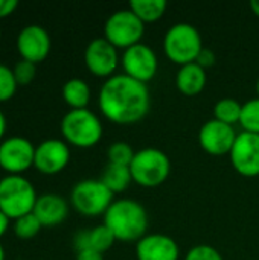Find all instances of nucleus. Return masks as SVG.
Masks as SVG:
<instances>
[{
	"mask_svg": "<svg viewBox=\"0 0 259 260\" xmlns=\"http://www.w3.org/2000/svg\"><path fill=\"white\" fill-rule=\"evenodd\" d=\"M0 40H2V29H0Z\"/></svg>",
	"mask_w": 259,
	"mask_h": 260,
	"instance_id": "obj_38",
	"label": "nucleus"
},
{
	"mask_svg": "<svg viewBox=\"0 0 259 260\" xmlns=\"http://www.w3.org/2000/svg\"><path fill=\"white\" fill-rule=\"evenodd\" d=\"M35 145L21 136H11L0 142V169L6 175H23L34 166Z\"/></svg>",
	"mask_w": 259,
	"mask_h": 260,
	"instance_id": "obj_9",
	"label": "nucleus"
},
{
	"mask_svg": "<svg viewBox=\"0 0 259 260\" xmlns=\"http://www.w3.org/2000/svg\"><path fill=\"white\" fill-rule=\"evenodd\" d=\"M250 8H252L253 14L259 17V0H252V2H250Z\"/></svg>",
	"mask_w": 259,
	"mask_h": 260,
	"instance_id": "obj_35",
	"label": "nucleus"
},
{
	"mask_svg": "<svg viewBox=\"0 0 259 260\" xmlns=\"http://www.w3.org/2000/svg\"><path fill=\"white\" fill-rule=\"evenodd\" d=\"M76 260H104V254L89 248V250L78 251L76 253Z\"/></svg>",
	"mask_w": 259,
	"mask_h": 260,
	"instance_id": "obj_32",
	"label": "nucleus"
},
{
	"mask_svg": "<svg viewBox=\"0 0 259 260\" xmlns=\"http://www.w3.org/2000/svg\"><path fill=\"white\" fill-rule=\"evenodd\" d=\"M137 260H179L180 248L177 242L166 235H145L136 242Z\"/></svg>",
	"mask_w": 259,
	"mask_h": 260,
	"instance_id": "obj_16",
	"label": "nucleus"
},
{
	"mask_svg": "<svg viewBox=\"0 0 259 260\" xmlns=\"http://www.w3.org/2000/svg\"><path fill=\"white\" fill-rule=\"evenodd\" d=\"M98 105L105 119L116 125H134L150 111L148 85L125 73L105 79L99 90Z\"/></svg>",
	"mask_w": 259,
	"mask_h": 260,
	"instance_id": "obj_1",
	"label": "nucleus"
},
{
	"mask_svg": "<svg viewBox=\"0 0 259 260\" xmlns=\"http://www.w3.org/2000/svg\"><path fill=\"white\" fill-rule=\"evenodd\" d=\"M238 133L234 126L223 123L217 119L205 122L198 133V142L203 151L211 155H224L231 154L232 146L237 140Z\"/></svg>",
	"mask_w": 259,
	"mask_h": 260,
	"instance_id": "obj_15",
	"label": "nucleus"
},
{
	"mask_svg": "<svg viewBox=\"0 0 259 260\" xmlns=\"http://www.w3.org/2000/svg\"><path fill=\"white\" fill-rule=\"evenodd\" d=\"M12 72H14V78H15L18 87L29 85V84L35 79L37 64H34V62H31V61H26V59H20V61L12 67Z\"/></svg>",
	"mask_w": 259,
	"mask_h": 260,
	"instance_id": "obj_28",
	"label": "nucleus"
},
{
	"mask_svg": "<svg viewBox=\"0 0 259 260\" xmlns=\"http://www.w3.org/2000/svg\"><path fill=\"white\" fill-rule=\"evenodd\" d=\"M133 148L125 143V142H114L108 146L107 149V158L108 163L111 165H119V166H130L134 157Z\"/></svg>",
	"mask_w": 259,
	"mask_h": 260,
	"instance_id": "obj_26",
	"label": "nucleus"
},
{
	"mask_svg": "<svg viewBox=\"0 0 259 260\" xmlns=\"http://www.w3.org/2000/svg\"><path fill=\"white\" fill-rule=\"evenodd\" d=\"M256 91H258V96H259V78H258V82H256Z\"/></svg>",
	"mask_w": 259,
	"mask_h": 260,
	"instance_id": "obj_37",
	"label": "nucleus"
},
{
	"mask_svg": "<svg viewBox=\"0 0 259 260\" xmlns=\"http://www.w3.org/2000/svg\"><path fill=\"white\" fill-rule=\"evenodd\" d=\"M9 221L11 219L0 210V238H3L6 235V232L9 229Z\"/></svg>",
	"mask_w": 259,
	"mask_h": 260,
	"instance_id": "obj_33",
	"label": "nucleus"
},
{
	"mask_svg": "<svg viewBox=\"0 0 259 260\" xmlns=\"http://www.w3.org/2000/svg\"><path fill=\"white\" fill-rule=\"evenodd\" d=\"M240 125L246 133L259 134V98L250 99L243 104Z\"/></svg>",
	"mask_w": 259,
	"mask_h": 260,
	"instance_id": "obj_24",
	"label": "nucleus"
},
{
	"mask_svg": "<svg viewBox=\"0 0 259 260\" xmlns=\"http://www.w3.org/2000/svg\"><path fill=\"white\" fill-rule=\"evenodd\" d=\"M241 110H243V105L238 101H235L232 98H224V99H220L215 104V107H214V119L234 126L235 123H240Z\"/></svg>",
	"mask_w": 259,
	"mask_h": 260,
	"instance_id": "obj_22",
	"label": "nucleus"
},
{
	"mask_svg": "<svg viewBox=\"0 0 259 260\" xmlns=\"http://www.w3.org/2000/svg\"><path fill=\"white\" fill-rule=\"evenodd\" d=\"M122 69L124 73L139 82H150L159 69V59L156 52L153 50L151 46L137 43L128 49L124 50L122 58Z\"/></svg>",
	"mask_w": 259,
	"mask_h": 260,
	"instance_id": "obj_10",
	"label": "nucleus"
},
{
	"mask_svg": "<svg viewBox=\"0 0 259 260\" xmlns=\"http://www.w3.org/2000/svg\"><path fill=\"white\" fill-rule=\"evenodd\" d=\"M101 181L113 192V193H119L124 192L130 183L133 181L131 178V172H130V166H119V165H111L108 163L102 172Z\"/></svg>",
	"mask_w": 259,
	"mask_h": 260,
	"instance_id": "obj_20",
	"label": "nucleus"
},
{
	"mask_svg": "<svg viewBox=\"0 0 259 260\" xmlns=\"http://www.w3.org/2000/svg\"><path fill=\"white\" fill-rule=\"evenodd\" d=\"M130 172L136 184L153 189L168 180L171 174V160L157 148H143L136 151L130 165Z\"/></svg>",
	"mask_w": 259,
	"mask_h": 260,
	"instance_id": "obj_5",
	"label": "nucleus"
},
{
	"mask_svg": "<svg viewBox=\"0 0 259 260\" xmlns=\"http://www.w3.org/2000/svg\"><path fill=\"white\" fill-rule=\"evenodd\" d=\"M17 88H18V85L14 78L12 69L8 67L6 64L0 62V104L12 99Z\"/></svg>",
	"mask_w": 259,
	"mask_h": 260,
	"instance_id": "obj_27",
	"label": "nucleus"
},
{
	"mask_svg": "<svg viewBox=\"0 0 259 260\" xmlns=\"http://www.w3.org/2000/svg\"><path fill=\"white\" fill-rule=\"evenodd\" d=\"M70 161V148L64 140L47 139L35 146L34 168L43 175H56Z\"/></svg>",
	"mask_w": 259,
	"mask_h": 260,
	"instance_id": "obj_13",
	"label": "nucleus"
},
{
	"mask_svg": "<svg viewBox=\"0 0 259 260\" xmlns=\"http://www.w3.org/2000/svg\"><path fill=\"white\" fill-rule=\"evenodd\" d=\"M208 82V75L197 62L182 66L176 75V85L185 96H197L203 91Z\"/></svg>",
	"mask_w": 259,
	"mask_h": 260,
	"instance_id": "obj_18",
	"label": "nucleus"
},
{
	"mask_svg": "<svg viewBox=\"0 0 259 260\" xmlns=\"http://www.w3.org/2000/svg\"><path fill=\"white\" fill-rule=\"evenodd\" d=\"M114 193L101 180H81L70 192L72 207L84 216L105 215L108 207L113 204Z\"/></svg>",
	"mask_w": 259,
	"mask_h": 260,
	"instance_id": "obj_7",
	"label": "nucleus"
},
{
	"mask_svg": "<svg viewBox=\"0 0 259 260\" xmlns=\"http://www.w3.org/2000/svg\"><path fill=\"white\" fill-rule=\"evenodd\" d=\"M6 131H8V120H6V116L3 114V111H0V142L5 139Z\"/></svg>",
	"mask_w": 259,
	"mask_h": 260,
	"instance_id": "obj_34",
	"label": "nucleus"
},
{
	"mask_svg": "<svg viewBox=\"0 0 259 260\" xmlns=\"http://www.w3.org/2000/svg\"><path fill=\"white\" fill-rule=\"evenodd\" d=\"M185 260H224L223 256L220 254L218 250H215L214 247L211 245H195L192 247L186 256H185Z\"/></svg>",
	"mask_w": 259,
	"mask_h": 260,
	"instance_id": "obj_29",
	"label": "nucleus"
},
{
	"mask_svg": "<svg viewBox=\"0 0 259 260\" xmlns=\"http://www.w3.org/2000/svg\"><path fill=\"white\" fill-rule=\"evenodd\" d=\"M34 184L23 175H5L0 178V210L9 219H18L34 212L37 203Z\"/></svg>",
	"mask_w": 259,
	"mask_h": 260,
	"instance_id": "obj_4",
	"label": "nucleus"
},
{
	"mask_svg": "<svg viewBox=\"0 0 259 260\" xmlns=\"http://www.w3.org/2000/svg\"><path fill=\"white\" fill-rule=\"evenodd\" d=\"M215 61H217V58H215L214 50H211L208 47H203V50L200 52V55H198V58H197L195 62L206 70L208 67H212L215 64Z\"/></svg>",
	"mask_w": 259,
	"mask_h": 260,
	"instance_id": "obj_30",
	"label": "nucleus"
},
{
	"mask_svg": "<svg viewBox=\"0 0 259 260\" xmlns=\"http://www.w3.org/2000/svg\"><path fill=\"white\" fill-rule=\"evenodd\" d=\"M143 23H153L163 17L168 3L165 0H131L128 6Z\"/></svg>",
	"mask_w": 259,
	"mask_h": 260,
	"instance_id": "obj_21",
	"label": "nucleus"
},
{
	"mask_svg": "<svg viewBox=\"0 0 259 260\" xmlns=\"http://www.w3.org/2000/svg\"><path fill=\"white\" fill-rule=\"evenodd\" d=\"M6 259V254H5V248H3V245L0 244V260H5Z\"/></svg>",
	"mask_w": 259,
	"mask_h": 260,
	"instance_id": "obj_36",
	"label": "nucleus"
},
{
	"mask_svg": "<svg viewBox=\"0 0 259 260\" xmlns=\"http://www.w3.org/2000/svg\"><path fill=\"white\" fill-rule=\"evenodd\" d=\"M61 96L72 110H81V108H87L92 98V91L84 79L72 78L64 82L61 88Z\"/></svg>",
	"mask_w": 259,
	"mask_h": 260,
	"instance_id": "obj_19",
	"label": "nucleus"
},
{
	"mask_svg": "<svg viewBox=\"0 0 259 260\" xmlns=\"http://www.w3.org/2000/svg\"><path fill=\"white\" fill-rule=\"evenodd\" d=\"M145 23L130 9H119L113 12L104 24V38L116 49H128L142 43Z\"/></svg>",
	"mask_w": 259,
	"mask_h": 260,
	"instance_id": "obj_8",
	"label": "nucleus"
},
{
	"mask_svg": "<svg viewBox=\"0 0 259 260\" xmlns=\"http://www.w3.org/2000/svg\"><path fill=\"white\" fill-rule=\"evenodd\" d=\"M15 46L21 59L38 64L49 56L52 41L49 32L43 26L27 24L18 32Z\"/></svg>",
	"mask_w": 259,
	"mask_h": 260,
	"instance_id": "obj_14",
	"label": "nucleus"
},
{
	"mask_svg": "<svg viewBox=\"0 0 259 260\" xmlns=\"http://www.w3.org/2000/svg\"><path fill=\"white\" fill-rule=\"evenodd\" d=\"M32 213L38 218L43 227H55L67 218L69 204L61 195L44 193L37 198Z\"/></svg>",
	"mask_w": 259,
	"mask_h": 260,
	"instance_id": "obj_17",
	"label": "nucleus"
},
{
	"mask_svg": "<svg viewBox=\"0 0 259 260\" xmlns=\"http://www.w3.org/2000/svg\"><path fill=\"white\" fill-rule=\"evenodd\" d=\"M41 229H43V225H41V222L38 221V218L34 213H27V215L15 219L14 225H12L14 235L18 239H23V241L35 238L41 232Z\"/></svg>",
	"mask_w": 259,
	"mask_h": 260,
	"instance_id": "obj_23",
	"label": "nucleus"
},
{
	"mask_svg": "<svg viewBox=\"0 0 259 260\" xmlns=\"http://www.w3.org/2000/svg\"><path fill=\"white\" fill-rule=\"evenodd\" d=\"M163 50L166 56L180 67L195 62L203 50L202 35L191 23H176L165 34Z\"/></svg>",
	"mask_w": 259,
	"mask_h": 260,
	"instance_id": "obj_6",
	"label": "nucleus"
},
{
	"mask_svg": "<svg viewBox=\"0 0 259 260\" xmlns=\"http://www.w3.org/2000/svg\"><path fill=\"white\" fill-rule=\"evenodd\" d=\"M234 169L247 178L259 175V134L240 133L229 154Z\"/></svg>",
	"mask_w": 259,
	"mask_h": 260,
	"instance_id": "obj_11",
	"label": "nucleus"
},
{
	"mask_svg": "<svg viewBox=\"0 0 259 260\" xmlns=\"http://www.w3.org/2000/svg\"><path fill=\"white\" fill-rule=\"evenodd\" d=\"M89 236H90V248L99 253H105L108 251L113 244L116 242L113 233L102 224V225H96L93 229H89Z\"/></svg>",
	"mask_w": 259,
	"mask_h": 260,
	"instance_id": "obj_25",
	"label": "nucleus"
},
{
	"mask_svg": "<svg viewBox=\"0 0 259 260\" xmlns=\"http://www.w3.org/2000/svg\"><path fill=\"white\" fill-rule=\"evenodd\" d=\"M63 139L67 145L87 149L93 148L102 139V123L89 108L69 110L60 123Z\"/></svg>",
	"mask_w": 259,
	"mask_h": 260,
	"instance_id": "obj_3",
	"label": "nucleus"
},
{
	"mask_svg": "<svg viewBox=\"0 0 259 260\" xmlns=\"http://www.w3.org/2000/svg\"><path fill=\"white\" fill-rule=\"evenodd\" d=\"M18 260H21V259H18Z\"/></svg>",
	"mask_w": 259,
	"mask_h": 260,
	"instance_id": "obj_39",
	"label": "nucleus"
},
{
	"mask_svg": "<svg viewBox=\"0 0 259 260\" xmlns=\"http://www.w3.org/2000/svg\"><path fill=\"white\" fill-rule=\"evenodd\" d=\"M84 62L89 72L98 78H111L119 64L118 49L104 37L92 40L84 52Z\"/></svg>",
	"mask_w": 259,
	"mask_h": 260,
	"instance_id": "obj_12",
	"label": "nucleus"
},
{
	"mask_svg": "<svg viewBox=\"0 0 259 260\" xmlns=\"http://www.w3.org/2000/svg\"><path fill=\"white\" fill-rule=\"evenodd\" d=\"M18 8L17 0H0V18L11 15Z\"/></svg>",
	"mask_w": 259,
	"mask_h": 260,
	"instance_id": "obj_31",
	"label": "nucleus"
},
{
	"mask_svg": "<svg viewBox=\"0 0 259 260\" xmlns=\"http://www.w3.org/2000/svg\"><path fill=\"white\" fill-rule=\"evenodd\" d=\"M104 225L113 233L116 241L137 242L148 235V213L134 200H118L104 215Z\"/></svg>",
	"mask_w": 259,
	"mask_h": 260,
	"instance_id": "obj_2",
	"label": "nucleus"
}]
</instances>
